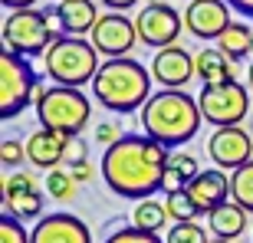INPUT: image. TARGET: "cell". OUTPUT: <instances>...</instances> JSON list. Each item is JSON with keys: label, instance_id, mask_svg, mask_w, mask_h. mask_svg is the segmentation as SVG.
Here are the masks:
<instances>
[{"label": "cell", "instance_id": "ffe728a7", "mask_svg": "<svg viewBox=\"0 0 253 243\" xmlns=\"http://www.w3.org/2000/svg\"><path fill=\"white\" fill-rule=\"evenodd\" d=\"M197 79L204 85H217V82L237 79L234 59H227L220 49H201V53H197Z\"/></svg>", "mask_w": 253, "mask_h": 243}, {"label": "cell", "instance_id": "5b68a950", "mask_svg": "<svg viewBox=\"0 0 253 243\" xmlns=\"http://www.w3.org/2000/svg\"><path fill=\"white\" fill-rule=\"evenodd\" d=\"M92 105L83 95V89H69V85H49L43 102L37 105V119L43 128L59 131L66 138L83 135V128L89 125Z\"/></svg>", "mask_w": 253, "mask_h": 243}, {"label": "cell", "instance_id": "4316f807", "mask_svg": "<svg viewBox=\"0 0 253 243\" xmlns=\"http://www.w3.org/2000/svg\"><path fill=\"white\" fill-rule=\"evenodd\" d=\"M165 243H211V237L204 234V227L191 220V224H171Z\"/></svg>", "mask_w": 253, "mask_h": 243}, {"label": "cell", "instance_id": "603a6c76", "mask_svg": "<svg viewBox=\"0 0 253 243\" xmlns=\"http://www.w3.org/2000/svg\"><path fill=\"white\" fill-rule=\"evenodd\" d=\"M168 207L158 204L155 197H145V201H138L135 204V210H131V227H138V230H148V234H161L165 230V224H168Z\"/></svg>", "mask_w": 253, "mask_h": 243}, {"label": "cell", "instance_id": "d590c367", "mask_svg": "<svg viewBox=\"0 0 253 243\" xmlns=\"http://www.w3.org/2000/svg\"><path fill=\"white\" fill-rule=\"evenodd\" d=\"M7 10H33L37 7V0H0Z\"/></svg>", "mask_w": 253, "mask_h": 243}, {"label": "cell", "instance_id": "277c9868", "mask_svg": "<svg viewBox=\"0 0 253 243\" xmlns=\"http://www.w3.org/2000/svg\"><path fill=\"white\" fill-rule=\"evenodd\" d=\"M99 66H102L99 63V49L85 37H59L43 53V73H46V79H53V85L83 89L85 82L95 79Z\"/></svg>", "mask_w": 253, "mask_h": 243}, {"label": "cell", "instance_id": "f1b7e54d", "mask_svg": "<svg viewBox=\"0 0 253 243\" xmlns=\"http://www.w3.org/2000/svg\"><path fill=\"white\" fill-rule=\"evenodd\" d=\"M0 243H30V234L23 230V224L13 214L0 217Z\"/></svg>", "mask_w": 253, "mask_h": 243}, {"label": "cell", "instance_id": "ab89813d", "mask_svg": "<svg viewBox=\"0 0 253 243\" xmlns=\"http://www.w3.org/2000/svg\"><path fill=\"white\" fill-rule=\"evenodd\" d=\"M250 53H253V43H250Z\"/></svg>", "mask_w": 253, "mask_h": 243}, {"label": "cell", "instance_id": "ac0fdd59", "mask_svg": "<svg viewBox=\"0 0 253 243\" xmlns=\"http://www.w3.org/2000/svg\"><path fill=\"white\" fill-rule=\"evenodd\" d=\"M59 20H63V33L66 37H85L92 33L99 23V10L95 0H59Z\"/></svg>", "mask_w": 253, "mask_h": 243}, {"label": "cell", "instance_id": "7402d4cb", "mask_svg": "<svg viewBox=\"0 0 253 243\" xmlns=\"http://www.w3.org/2000/svg\"><path fill=\"white\" fill-rule=\"evenodd\" d=\"M250 43H253V30L247 27L244 20H234V23L224 30V37L217 40V49H220L227 59L237 63V59L250 56Z\"/></svg>", "mask_w": 253, "mask_h": 243}, {"label": "cell", "instance_id": "9a60e30c", "mask_svg": "<svg viewBox=\"0 0 253 243\" xmlns=\"http://www.w3.org/2000/svg\"><path fill=\"white\" fill-rule=\"evenodd\" d=\"M30 243H92V234L76 214L56 210L37 220V227L30 230Z\"/></svg>", "mask_w": 253, "mask_h": 243}, {"label": "cell", "instance_id": "74e56055", "mask_svg": "<svg viewBox=\"0 0 253 243\" xmlns=\"http://www.w3.org/2000/svg\"><path fill=\"white\" fill-rule=\"evenodd\" d=\"M211 243H234V240H220V237H214V240H211Z\"/></svg>", "mask_w": 253, "mask_h": 243}, {"label": "cell", "instance_id": "83f0119b", "mask_svg": "<svg viewBox=\"0 0 253 243\" xmlns=\"http://www.w3.org/2000/svg\"><path fill=\"white\" fill-rule=\"evenodd\" d=\"M105 243H165L158 234L138 230V227H119L112 237H105Z\"/></svg>", "mask_w": 253, "mask_h": 243}, {"label": "cell", "instance_id": "ba28073f", "mask_svg": "<svg viewBox=\"0 0 253 243\" xmlns=\"http://www.w3.org/2000/svg\"><path fill=\"white\" fill-rule=\"evenodd\" d=\"M197 105H201V115H204L207 125L230 128V125H240L250 115V92H247L244 82L230 79V82L204 85L197 95Z\"/></svg>", "mask_w": 253, "mask_h": 243}, {"label": "cell", "instance_id": "52a82bcc", "mask_svg": "<svg viewBox=\"0 0 253 243\" xmlns=\"http://www.w3.org/2000/svg\"><path fill=\"white\" fill-rule=\"evenodd\" d=\"M37 85L40 79L33 73V66L27 63V56L10 53V49L0 53V115L3 119H13L27 105H33Z\"/></svg>", "mask_w": 253, "mask_h": 243}, {"label": "cell", "instance_id": "1f68e13d", "mask_svg": "<svg viewBox=\"0 0 253 243\" xmlns=\"http://www.w3.org/2000/svg\"><path fill=\"white\" fill-rule=\"evenodd\" d=\"M119 138H122V128H119L115 122H99L95 131H92V141H95V145H102V148H112Z\"/></svg>", "mask_w": 253, "mask_h": 243}, {"label": "cell", "instance_id": "7c38bea8", "mask_svg": "<svg viewBox=\"0 0 253 243\" xmlns=\"http://www.w3.org/2000/svg\"><path fill=\"white\" fill-rule=\"evenodd\" d=\"M207 158L214 161V168L230 171L244 168L247 161H253V138L250 131L240 128V125H230V128H217L211 138H207Z\"/></svg>", "mask_w": 253, "mask_h": 243}, {"label": "cell", "instance_id": "d4e9b609", "mask_svg": "<svg viewBox=\"0 0 253 243\" xmlns=\"http://www.w3.org/2000/svg\"><path fill=\"white\" fill-rule=\"evenodd\" d=\"M230 201L253 214V161H247L244 168H237L230 174Z\"/></svg>", "mask_w": 253, "mask_h": 243}, {"label": "cell", "instance_id": "f35d334b", "mask_svg": "<svg viewBox=\"0 0 253 243\" xmlns=\"http://www.w3.org/2000/svg\"><path fill=\"white\" fill-rule=\"evenodd\" d=\"M148 3H161V0H148Z\"/></svg>", "mask_w": 253, "mask_h": 243}, {"label": "cell", "instance_id": "f546056e", "mask_svg": "<svg viewBox=\"0 0 253 243\" xmlns=\"http://www.w3.org/2000/svg\"><path fill=\"white\" fill-rule=\"evenodd\" d=\"M0 161H3V168H13L27 161V145H20L17 138H3L0 141Z\"/></svg>", "mask_w": 253, "mask_h": 243}, {"label": "cell", "instance_id": "7a4b0ae2", "mask_svg": "<svg viewBox=\"0 0 253 243\" xmlns=\"http://www.w3.org/2000/svg\"><path fill=\"white\" fill-rule=\"evenodd\" d=\"M201 122H204L201 105L184 89H161L141 109V131L158 145H165L168 151L188 145L197 135Z\"/></svg>", "mask_w": 253, "mask_h": 243}, {"label": "cell", "instance_id": "4fadbf2b", "mask_svg": "<svg viewBox=\"0 0 253 243\" xmlns=\"http://www.w3.org/2000/svg\"><path fill=\"white\" fill-rule=\"evenodd\" d=\"M230 10L234 7L227 0H191L184 10V30L194 40H220L224 30L234 23Z\"/></svg>", "mask_w": 253, "mask_h": 243}, {"label": "cell", "instance_id": "3957f363", "mask_svg": "<svg viewBox=\"0 0 253 243\" xmlns=\"http://www.w3.org/2000/svg\"><path fill=\"white\" fill-rule=\"evenodd\" d=\"M151 82H155L151 69H145L138 59H131V56L105 59L92 79V95L102 109L128 115L135 109H145V102L155 95Z\"/></svg>", "mask_w": 253, "mask_h": 243}, {"label": "cell", "instance_id": "60d3db41", "mask_svg": "<svg viewBox=\"0 0 253 243\" xmlns=\"http://www.w3.org/2000/svg\"><path fill=\"white\" fill-rule=\"evenodd\" d=\"M56 3H59V0H56Z\"/></svg>", "mask_w": 253, "mask_h": 243}, {"label": "cell", "instance_id": "9c48e42d", "mask_svg": "<svg viewBox=\"0 0 253 243\" xmlns=\"http://www.w3.org/2000/svg\"><path fill=\"white\" fill-rule=\"evenodd\" d=\"M135 27H138V43L151 49H165V46H174L184 30V17L171 3H145L135 17Z\"/></svg>", "mask_w": 253, "mask_h": 243}, {"label": "cell", "instance_id": "d6986e66", "mask_svg": "<svg viewBox=\"0 0 253 243\" xmlns=\"http://www.w3.org/2000/svg\"><path fill=\"white\" fill-rule=\"evenodd\" d=\"M247 214H250V210H244L237 201H227V204H220L217 210L207 214V227H211V234L220 237V240H237V237H244V230H247Z\"/></svg>", "mask_w": 253, "mask_h": 243}, {"label": "cell", "instance_id": "836d02e7", "mask_svg": "<svg viewBox=\"0 0 253 243\" xmlns=\"http://www.w3.org/2000/svg\"><path fill=\"white\" fill-rule=\"evenodd\" d=\"M230 7L240 13V17H247V20H253V0H227Z\"/></svg>", "mask_w": 253, "mask_h": 243}, {"label": "cell", "instance_id": "2e32d148", "mask_svg": "<svg viewBox=\"0 0 253 243\" xmlns=\"http://www.w3.org/2000/svg\"><path fill=\"white\" fill-rule=\"evenodd\" d=\"M188 194L197 201V207H201L204 214H211V210H217L220 204L230 201V178H227V171H220V168H207L188 184Z\"/></svg>", "mask_w": 253, "mask_h": 243}, {"label": "cell", "instance_id": "8fae6325", "mask_svg": "<svg viewBox=\"0 0 253 243\" xmlns=\"http://www.w3.org/2000/svg\"><path fill=\"white\" fill-rule=\"evenodd\" d=\"M92 37V46L109 59H122L128 56L135 43H138V27H135V20H128L125 13H115L109 10L105 17H99L95 30L89 33Z\"/></svg>", "mask_w": 253, "mask_h": 243}, {"label": "cell", "instance_id": "5bb4252c", "mask_svg": "<svg viewBox=\"0 0 253 243\" xmlns=\"http://www.w3.org/2000/svg\"><path fill=\"white\" fill-rule=\"evenodd\" d=\"M197 76V56L184 46H165L151 56V79L161 82V89H181Z\"/></svg>", "mask_w": 253, "mask_h": 243}, {"label": "cell", "instance_id": "484cf974", "mask_svg": "<svg viewBox=\"0 0 253 243\" xmlns=\"http://www.w3.org/2000/svg\"><path fill=\"white\" fill-rule=\"evenodd\" d=\"M76 191H79V184H76V178L69 174V168L46 171V194L49 197H56V201H73Z\"/></svg>", "mask_w": 253, "mask_h": 243}, {"label": "cell", "instance_id": "d6a6232c", "mask_svg": "<svg viewBox=\"0 0 253 243\" xmlns=\"http://www.w3.org/2000/svg\"><path fill=\"white\" fill-rule=\"evenodd\" d=\"M69 174L76 178V184H85V181L92 178V164H89V161H83V164H73V168H69Z\"/></svg>", "mask_w": 253, "mask_h": 243}, {"label": "cell", "instance_id": "6da1fadb", "mask_svg": "<svg viewBox=\"0 0 253 243\" xmlns=\"http://www.w3.org/2000/svg\"><path fill=\"white\" fill-rule=\"evenodd\" d=\"M171 151L148 135H122L112 148L102 151L99 174L109 191L128 201H145L155 191H165Z\"/></svg>", "mask_w": 253, "mask_h": 243}, {"label": "cell", "instance_id": "e575fe53", "mask_svg": "<svg viewBox=\"0 0 253 243\" xmlns=\"http://www.w3.org/2000/svg\"><path fill=\"white\" fill-rule=\"evenodd\" d=\"M102 3H105L109 10H115V13H125V10H131L138 0H102Z\"/></svg>", "mask_w": 253, "mask_h": 243}, {"label": "cell", "instance_id": "e0dca14e", "mask_svg": "<svg viewBox=\"0 0 253 243\" xmlns=\"http://www.w3.org/2000/svg\"><path fill=\"white\" fill-rule=\"evenodd\" d=\"M66 135H59V131H49L40 125V131H33L27 138V161L33 164V168L40 171H53L63 164V155H66Z\"/></svg>", "mask_w": 253, "mask_h": 243}, {"label": "cell", "instance_id": "30bf717a", "mask_svg": "<svg viewBox=\"0 0 253 243\" xmlns=\"http://www.w3.org/2000/svg\"><path fill=\"white\" fill-rule=\"evenodd\" d=\"M3 210L13 214L17 220H40L43 214V191H40V181L30 174V171H13V174H3Z\"/></svg>", "mask_w": 253, "mask_h": 243}, {"label": "cell", "instance_id": "cb8c5ba5", "mask_svg": "<svg viewBox=\"0 0 253 243\" xmlns=\"http://www.w3.org/2000/svg\"><path fill=\"white\" fill-rule=\"evenodd\" d=\"M165 207H168V214H171V220H174V224H191V220H197V217L204 214V210L197 207V201L188 194V187L165 194Z\"/></svg>", "mask_w": 253, "mask_h": 243}, {"label": "cell", "instance_id": "44dd1931", "mask_svg": "<svg viewBox=\"0 0 253 243\" xmlns=\"http://www.w3.org/2000/svg\"><path fill=\"white\" fill-rule=\"evenodd\" d=\"M197 174H201V171H197V158L194 155H188V151H174V155L168 158V171H165V194L188 187Z\"/></svg>", "mask_w": 253, "mask_h": 243}, {"label": "cell", "instance_id": "8992f818", "mask_svg": "<svg viewBox=\"0 0 253 243\" xmlns=\"http://www.w3.org/2000/svg\"><path fill=\"white\" fill-rule=\"evenodd\" d=\"M0 37H3V49L20 53V56H40V53H46L59 40L53 33V27L46 23L43 10H37V7L33 10H10L7 20H3Z\"/></svg>", "mask_w": 253, "mask_h": 243}, {"label": "cell", "instance_id": "4dcf8cb0", "mask_svg": "<svg viewBox=\"0 0 253 243\" xmlns=\"http://www.w3.org/2000/svg\"><path fill=\"white\" fill-rule=\"evenodd\" d=\"M85 155H89V145H85V138H83V135H73V138L66 141L63 164H66V168H73V164H83V161H89Z\"/></svg>", "mask_w": 253, "mask_h": 243}, {"label": "cell", "instance_id": "8d00e7d4", "mask_svg": "<svg viewBox=\"0 0 253 243\" xmlns=\"http://www.w3.org/2000/svg\"><path fill=\"white\" fill-rule=\"evenodd\" d=\"M247 82H250V89H253V63H250V73H247Z\"/></svg>", "mask_w": 253, "mask_h": 243}]
</instances>
